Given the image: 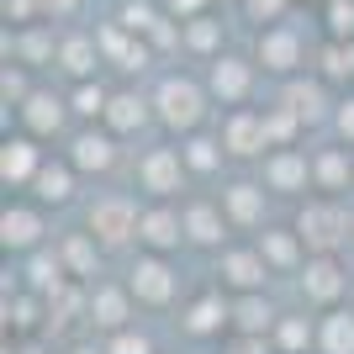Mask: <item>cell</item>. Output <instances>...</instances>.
Segmentation results:
<instances>
[{
	"label": "cell",
	"mask_w": 354,
	"mask_h": 354,
	"mask_svg": "<svg viewBox=\"0 0 354 354\" xmlns=\"http://www.w3.org/2000/svg\"><path fill=\"white\" fill-rule=\"evenodd\" d=\"M169 11H180V21H191V16H201V0H169Z\"/></svg>",
	"instance_id": "45"
},
{
	"label": "cell",
	"mask_w": 354,
	"mask_h": 354,
	"mask_svg": "<svg viewBox=\"0 0 354 354\" xmlns=\"http://www.w3.org/2000/svg\"><path fill=\"white\" fill-rule=\"evenodd\" d=\"M233 317H238V328H243V333H265L275 312H270V301H259V296H243V301L233 307Z\"/></svg>",
	"instance_id": "25"
},
{
	"label": "cell",
	"mask_w": 354,
	"mask_h": 354,
	"mask_svg": "<svg viewBox=\"0 0 354 354\" xmlns=\"http://www.w3.org/2000/svg\"><path fill=\"white\" fill-rule=\"evenodd\" d=\"M127 233H138L133 207H127V201H101V207L90 212V238H101V243H122Z\"/></svg>",
	"instance_id": "4"
},
{
	"label": "cell",
	"mask_w": 354,
	"mask_h": 354,
	"mask_svg": "<svg viewBox=\"0 0 354 354\" xmlns=\"http://www.w3.org/2000/svg\"><path fill=\"white\" fill-rule=\"evenodd\" d=\"M339 127H344V138H354V101L339 111Z\"/></svg>",
	"instance_id": "46"
},
{
	"label": "cell",
	"mask_w": 354,
	"mask_h": 354,
	"mask_svg": "<svg viewBox=\"0 0 354 354\" xmlns=\"http://www.w3.org/2000/svg\"><path fill=\"white\" fill-rule=\"evenodd\" d=\"M159 21H164V16H159V6H153V0H133V6L122 11V27H127V32H153Z\"/></svg>",
	"instance_id": "30"
},
{
	"label": "cell",
	"mask_w": 354,
	"mask_h": 354,
	"mask_svg": "<svg viewBox=\"0 0 354 354\" xmlns=\"http://www.w3.org/2000/svg\"><path fill=\"white\" fill-rule=\"evenodd\" d=\"M6 48H11V53H16V59H21V64H37V59H48V48H53V43H48V32L37 27V21H32V32H21V37H11V43H6Z\"/></svg>",
	"instance_id": "26"
},
{
	"label": "cell",
	"mask_w": 354,
	"mask_h": 354,
	"mask_svg": "<svg viewBox=\"0 0 354 354\" xmlns=\"http://www.w3.org/2000/svg\"><path fill=\"white\" fill-rule=\"evenodd\" d=\"M296 122H301V117H296L291 106H286V111H270V117H265V138H275V143H286V138L296 133Z\"/></svg>",
	"instance_id": "35"
},
{
	"label": "cell",
	"mask_w": 354,
	"mask_h": 354,
	"mask_svg": "<svg viewBox=\"0 0 354 354\" xmlns=\"http://www.w3.org/2000/svg\"><path fill=\"white\" fill-rule=\"evenodd\" d=\"M222 317H227V312H222V301H217V296H201V301L191 307V317H185V328H191V333H212V328H217Z\"/></svg>",
	"instance_id": "29"
},
{
	"label": "cell",
	"mask_w": 354,
	"mask_h": 354,
	"mask_svg": "<svg viewBox=\"0 0 354 354\" xmlns=\"http://www.w3.org/2000/svg\"><path fill=\"white\" fill-rule=\"evenodd\" d=\"M32 185H37V196H43V201H53V207H59V201H69V191H74V180H69V169H64V164H43V169L32 175Z\"/></svg>",
	"instance_id": "19"
},
{
	"label": "cell",
	"mask_w": 354,
	"mask_h": 354,
	"mask_svg": "<svg viewBox=\"0 0 354 354\" xmlns=\"http://www.w3.org/2000/svg\"><path fill=\"white\" fill-rule=\"evenodd\" d=\"M185 159H191V169H212V164H217V143H212V138H196V143L185 148Z\"/></svg>",
	"instance_id": "37"
},
{
	"label": "cell",
	"mask_w": 354,
	"mask_h": 354,
	"mask_svg": "<svg viewBox=\"0 0 354 354\" xmlns=\"http://www.w3.org/2000/svg\"><path fill=\"white\" fill-rule=\"evenodd\" d=\"M238 6H243V0H238Z\"/></svg>",
	"instance_id": "48"
},
{
	"label": "cell",
	"mask_w": 354,
	"mask_h": 354,
	"mask_svg": "<svg viewBox=\"0 0 354 354\" xmlns=\"http://www.w3.org/2000/svg\"><path fill=\"white\" fill-rule=\"evenodd\" d=\"M106 101H111V95H106L101 85H80L74 90V111H80V117H106Z\"/></svg>",
	"instance_id": "32"
},
{
	"label": "cell",
	"mask_w": 354,
	"mask_h": 354,
	"mask_svg": "<svg viewBox=\"0 0 354 354\" xmlns=\"http://www.w3.org/2000/svg\"><path fill=\"white\" fill-rule=\"evenodd\" d=\"M111 354H148V339H133V333H122V339L111 344Z\"/></svg>",
	"instance_id": "43"
},
{
	"label": "cell",
	"mask_w": 354,
	"mask_h": 354,
	"mask_svg": "<svg viewBox=\"0 0 354 354\" xmlns=\"http://www.w3.org/2000/svg\"><path fill=\"white\" fill-rule=\"evenodd\" d=\"M222 281L238 286V291L265 286V254H227V259H222Z\"/></svg>",
	"instance_id": "13"
},
{
	"label": "cell",
	"mask_w": 354,
	"mask_h": 354,
	"mask_svg": "<svg viewBox=\"0 0 354 354\" xmlns=\"http://www.w3.org/2000/svg\"><path fill=\"white\" fill-rule=\"evenodd\" d=\"M0 90H6V106H11V101H27V74H21V69H6Z\"/></svg>",
	"instance_id": "39"
},
{
	"label": "cell",
	"mask_w": 354,
	"mask_h": 354,
	"mask_svg": "<svg viewBox=\"0 0 354 354\" xmlns=\"http://www.w3.org/2000/svg\"><path fill=\"white\" fill-rule=\"evenodd\" d=\"M270 138H265V117H254V111H238L233 122H227V148L233 153H259Z\"/></svg>",
	"instance_id": "12"
},
{
	"label": "cell",
	"mask_w": 354,
	"mask_h": 354,
	"mask_svg": "<svg viewBox=\"0 0 354 354\" xmlns=\"http://www.w3.org/2000/svg\"><path fill=\"white\" fill-rule=\"evenodd\" d=\"M21 117H27L32 138H48V133H59L64 111H59V101H53V95H27V101H21Z\"/></svg>",
	"instance_id": "14"
},
{
	"label": "cell",
	"mask_w": 354,
	"mask_h": 354,
	"mask_svg": "<svg viewBox=\"0 0 354 354\" xmlns=\"http://www.w3.org/2000/svg\"><path fill=\"white\" fill-rule=\"evenodd\" d=\"M249 85H254L249 64H243V59H222V53H217V64H212V90H217L222 101H243Z\"/></svg>",
	"instance_id": "8"
},
{
	"label": "cell",
	"mask_w": 354,
	"mask_h": 354,
	"mask_svg": "<svg viewBox=\"0 0 354 354\" xmlns=\"http://www.w3.org/2000/svg\"><path fill=\"white\" fill-rule=\"evenodd\" d=\"M323 349H328V354H354V317H349V312L328 317V328H323Z\"/></svg>",
	"instance_id": "24"
},
{
	"label": "cell",
	"mask_w": 354,
	"mask_h": 354,
	"mask_svg": "<svg viewBox=\"0 0 354 354\" xmlns=\"http://www.w3.org/2000/svg\"><path fill=\"white\" fill-rule=\"evenodd\" d=\"M344 238V217H339V207H323V201H312L307 212H301V243L307 249H317V254H328L333 243Z\"/></svg>",
	"instance_id": "3"
},
{
	"label": "cell",
	"mask_w": 354,
	"mask_h": 354,
	"mask_svg": "<svg viewBox=\"0 0 354 354\" xmlns=\"http://www.w3.org/2000/svg\"><path fill=\"white\" fill-rule=\"evenodd\" d=\"M328 37L333 43L354 37V0H328Z\"/></svg>",
	"instance_id": "28"
},
{
	"label": "cell",
	"mask_w": 354,
	"mask_h": 354,
	"mask_svg": "<svg viewBox=\"0 0 354 354\" xmlns=\"http://www.w3.org/2000/svg\"><path fill=\"white\" fill-rule=\"evenodd\" d=\"M301 286H307V301H339L344 286H349V275H344V270L323 254V259H312V265H307Z\"/></svg>",
	"instance_id": "7"
},
{
	"label": "cell",
	"mask_w": 354,
	"mask_h": 354,
	"mask_svg": "<svg viewBox=\"0 0 354 354\" xmlns=\"http://www.w3.org/2000/svg\"><path fill=\"white\" fill-rule=\"evenodd\" d=\"M133 296H138V301H153V307L169 301V296H175V275H169V265H164V259H143V265L133 270Z\"/></svg>",
	"instance_id": "6"
},
{
	"label": "cell",
	"mask_w": 354,
	"mask_h": 354,
	"mask_svg": "<svg viewBox=\"0 0 354 354\" xmlns=\"http://www.w3.org/2000/svg\"><path fill=\"white\" fill-rule=\"evenodd\" d=\"M138 238H143L153 254H159V249H175V243H180V217H175V212H164V207L148 212V217L138 222Z\"/></svg>",
	"instance_id": "11"
},
{
	"label": "cell",
	"mask_w": 354,
	"mask_h": 354,
	"mask_svg": "<svg viewBox=\"0 0 354 354\" xmlns=\"http://www.w3.org/2000/svg\"><path fill=\"white\" fill-rule=\"evenodd\" d=\"M6 323H11L16 333H27V328H37V307H32L27 296H16L11 307H6Z\"/></svg>",
	"instance_id": "36"
},
{
	"label": "cell",
	"mask_w": 354,
	"mask_h": 354,
	"mask_svg": "<svg viewBox=\"0 0 354 354\" xmlns=\"http://www.w3.org/2000/svg\"><path fill=\"white\" fill-rule=\"evenodd\" d=\"M259 64L265 69H275V74H291L296 64H301V37H296L291 27H265L259 32Z\"/></svg>",
	"instance_id": "2"
},
{
	"label": "cell",
	"mask_w": 354,
	"mask_h": 354,
	"mask_svg": "<svg viewBox=\"0 0 354 354\" xmlns=\"http://www.w3.org/2000/svg\"><path fill=\"white\" fill-rule=\"evenodd\" d=\"M344 175H349L344 153H323V159H317V185H323V191H339V185H344Z\"/></svg>",
	"instance_id": "33"
},
{
	"label": "cell",
	"mask_w": 354,
	"mask_h": 354,
	"mask_svg": "<svg viewBox=\"0 0 354 354\" xmlns=\"http://www.w3.org/2000/svg\"><path fill=\"white\" fill-rule=\"evenodd\" d=\"M259 254H265L270 265H296V238H286V233H265L259 238Z\"/></svg>",
	"instance_id": "31"
},
{
	"label": "cell",
	"mask_w": 354,
	"mask_h": 354,
	"mask_svg": "<svg viewBox=\"0 0 354 354\" xmlns=\"http://www.w3.org/2000/svg\"><path fill=\"white\" fill-rule=\"evenodd\" d=\"M43 6V16H74L80 11V0H37Z\"/></svg>",
	"instance_id": "44"
},
{
	"label": "cell",
	"mask_w": 354,
	"mask_h": 354,
	"mask_svg": "<svg viewBox=\"0 0 354 354\" xmlns=\"http://www.w3.org/2000/svg\"><path fill=\"white\" fill-rule=\"evenodd\" d=\"M74 354H95V349H74Z\"/></svg>",
	"instance_id": "47"
},
{
	"label": "cell",
	"mask_w": 354,
	"mask_h": 354,
	"mask_svg": "<svg viewBox=\"0 0 354 354\" xmlns=\"http://www.w3.org/2000/svg\"><path fill=\"white\" fill-rule=\"evenodd\" d=\"M106 122H111V133H133V127L148 122V111H143L138 95H111V101H106Z\"/></svg>",
	"instance_id": "18"
},
{
	"label": "cell",
	"mask_w": 354,
	"mask_h": 354,
	"mask_svg": "<svg viewBox=\"0 0 354 354\" xmlns=\"http://www.w3.org/2000/svg\"><path fill=\"white\" fill-rule=\"evenodd\" d=\"M111 159H117V148H111L106 133H80L74 138V164H80V169H106Z\"/></svg>",
	"instance_id": "16"
},
{
	"label": "cell",
	"mask_w": 354,
	"mask_h": 354,
	"mask_svg": "<svg viewBox=\"0 0 354 354\" xmlns=\"http://www.w3.org/2000/svg\"><path fill=\"white\" fill-rule=\"evenodd\" d=\"M59 275H64V270L48 265V259H37V265H32V281H37V286H59Z\"/></svg>",
	"instance_id": "42"
},
{
	"label": "cell",
	"mask_w": 354,
	"mask_h": 354,
	"mask_svg": "<svg viewBox=\"0 0 354 354\" xmlns=\"http://www.w3.org/2000/svg\"><path fill=\"white\" fill-rule=\"evenodd\" d=\"M286 106H291L301 122H317L323 117V85H291L286 90Z\"/></svg>",
	"instance_id": "22"
},
{
	"label": "cell",
	"mask_w": 354,
	"mask_h": 354,
	"mask_svg": "<svg viewBox=\"0 0 354 354\" xmlns=\"http://www.w3.org/2000/svg\"><path fill=\"white\" fill-rule=\"evenodd\" d=\"M90 312H95V323H101V328H122V323H127V296H122V291H101L95 301H90Z\"/></svg>",
	"instance_id": "27"
},
{
	"label": "cell",
	"mask_w": 354,
	"mask_h": 354,
	"mask_svg": "<svg viewBox=\"0 0 354 354\" xmlns=\"http://www.w3.org/2000/svg\"><path fill=\"white\" fill-rule=\"evenodd\" d=\"M185 233H191L196 243H217V238H222V217L212 207H191V212H185Z\"/></svg>",
	"instance_id": "23"
},
{
	"label": "cell",
	"mask_w": 354,
	"mask_h": 354,
	"mask_svg": "<svg viewBox=\"0 0 354 354\" xmlns=\"http://www.w3.org/2000/svg\"><path fill=\"white\" fill-rule=\"evenodd\" d=\"M138 175H143V191H153V196L180 191V153H175V148H153Z\"/></svg>",
	"instance_id": "5"
},
{
	"label": "cell",
	"mask_w": 354,
	"mask_h": 354,
	"mask_svg": "<svg viewBox=\"0 0 354 354\" xmlns=\"http://www.w3.org/2000/svg\"><path fill=\"white\" fill-rule=\"evenodd\" d=\"M159 117L164 127H196L201 122V90L191 85V80H164L159 85Z\"/></svg>",
	"instance_id": "1"
},
{
	"label": "cell",
	"mask_w": 354,
	"mask_h": 354,
	"mask_svg": "<svg viewBox=\"0 0 354 354\" xmlns=\"http://www.w3.org/2000/svg\"><path fill=\"white\" fill-rule=\"evenodd\" d=\"M59 64L74 74V80H85V74L101 64V43H95V37H69V43L59 48Z\"/></svg>",
	"instance_id": "15"
},
{
	"label": "cell",
	"mask_w": 354,
	"mask_h": 354,
	"mask_svg": "<svg viewBox=\"0 0 354 354\" xmlns=\"http://www.w3.org/2000/svg\"><path fill=\"white\" fill-rule=\"evenodd\" d=\"M90 259H95V243H90V238H69V249H64V265H69L74 275H85Z\"/></svg>",
	"instance_id": "34"
},
{
	"label": "cell",
	"mask_w": 354,
	"mask_h": 354,
	"mask_svg": "<svg viewBox=\"0 0 354 354\" xmlns=\"http://www.w3.org/2000/svg\"><path fill=\"white\" fill-rule=\"evenodd\" d=\"M37 233H43V222H37V212H27V207H11L6 217H0V238H6V249H32Z\"/></svg>",
	"instance_id": "9"
},
{
	"label": "cell",
	"mask_w": 354,
	"mask_h": 354,
	"mask_svg": "<svg viewBox=\"0 0 354 354\" xmlns=\"http://www.w3.org/2000/svg\"><path fill=\"white\" fill-rule=\"evenodd\" d=\"M249 6V16H265V21H281V11H286V0H243Z\"/></svg>",
	"instance_id": "40"
},
{
	"label": "cell",
	"mask_w": 354,
	"mask_h": 354,
	"mask_svg": "<svg viewBox=\"0 0 354 354\" xmlns=\"http://www.w3.org/2000/svg\"><path fill=\"white\" fill-rule=\"evenodd\" d=\"M0 175H6V180L37 175V148H32L27 138H11V143H6V153H0Z\"/></svg>",
	"instance_id": "17"
},
{
	"label": "cell",
	"mask_w": 354,
	"mask_h": 354,
	"mask_svg": "<svg viewBox=\"0 0 354 354\" xmlns=\"http://www.w3.org/2000/svg\"><path fill=\"white\" fill-rule=\"evenodd\" d=\"M307 339H312V333H307V323H301V317H286V323H281V344H286V349H301Z\"/></svg>",
	"instance_id": "38"
},
{
	"label": "cell",
	"mask_w": 354,
	"mask_h": 354,
	"mask_svg": "<svg viewBox=\"0 0 354 354\" xmlns=\"http://www.w3.org/2000/svg\"><path fill=\"white\" fill-rule=\"evenodd\" d=\"M222 207H227L233 222H259V191H254V185H227V191H222Z\"/></svg>",
	"instance_id": "21"
},
{
	"label": "cell",
	"mask_w": 354,
	"mask_h": 354,
	"mask_svg": "<svg viewBox=\"0 0 354 354\" xmlns=\"http://www.w3.org/2000/svg\"><path fill=\"white\" fill-rule=\"evenodd\" d=\"M222 354H265V344H259V333H243V339H233Z\"/></svg>",
	"instance_id": "41"
},
{
	"label": "cell",
	"mask_w": 354,
	"mask_h": 354,
	"mask_svg": "<svg viewBox=\"0 0 354 354\" xmlns=\"http://www.w3.org/2000/svg\"><path fill=\"white\" fill-rule=\"evenodd\" d=\"M222 43V21L217 16H191L185 21V48H196V53H217Z\"/></svg>",
	"instance_id": "20"
},
{
	"label": "cell",
	"mask_w": 354,
	"mask_h": 354,
	"mask_svg": "<svg viewBox=\"0 0 354 354\" xmlns=\"http://www.w3.org/2000/svg\"><path fill=\"white\" fill-rule=\"evenodd\" d=\"M265 180L275 185V191H301V185H307V159L291 153V148H281V153L265 164Z\"/></svg>",
	"instance_id": "10"
}]
</instances>
